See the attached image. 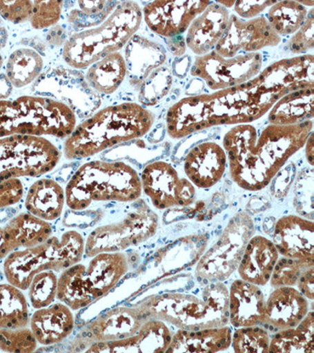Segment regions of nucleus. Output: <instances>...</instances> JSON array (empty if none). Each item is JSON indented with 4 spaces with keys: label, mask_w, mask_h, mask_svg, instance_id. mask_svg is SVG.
I'll return each instance as SVG.
<instances>
[{
    "label": "nucleus",
    "mask_w": 314,
    "mask_h": 353,
    "mask_svg": "<svg viewBox=\"0 0 314 353\" xmlns=\"http://www.w3.org/2000/svg\"><path fill=\"white\" fill-rule=\"evenodd\" d=\"M311 86H314L313 55L274 62L237 86L177 102L168 112V135L181 139L213 127L250 123L270 112L284 95Z\"/></svg>",
    "instance_id": "obj_1"
},
{
    "label": "nucleus",
    "mask_w": 314,
    "mask_h": 353,
    "mask_svg": "<svg viewBox=\"0 0 314 353\" xmlns=\"http://www.w3.org/2000/svg\"><path fill=\"white\" fill-rule=\"evenodd\" d=\"M312 129V121L288 126L271 124L259 134L249 123L234 127L224 140L233 181L244 190L264 189L306 145Z\"/></svg>",
    "instance_id": "obj_2"
},
{
    "label": "nucleus",
    "mask_w": 314,
    "mask_h": 353,
    "mask_svg": "<svg viewBox=\"0 0 314 353\" xmlns=\"http://www.w3.org/2000/svg\"><path fill=\"white\" fill-rule=\"evenodd\" d=\"M153 114L136 103L106 108L74 129L64 147L68 159L88 158L150 132Z\"/></svg>",
    "instance_id": "obj_3"
},
{
    "label": "nucleus",
    "mask_w": 314,
    "mask_h": 353,
    "mask_svg": "<svg viewBox=\"0 0 314 353\" xmlns=\"http://www.w3.org/2000/svg\"><path fill=\"white\" fill-rule=\"evenodd\" d=\"M135 309L145 321H161L186 331L224 327L230 321L229 290L224 283L215 282L197 294L153 296Z\"/></svg>",
    "instance_id": "obj_4"
},
{
    "label": "nucleus",
    "mask_w": 314,
    "mask_h": 353,
    "mask_svg": "<svg viewBox=\"0 0 314 353\" xmlns=\"http://www.w3.org/2000/svg\"><path fill=\"white\" fill-rule=\"evenodd\" d=\"M136 170L122 162L85 163L66 186V201L73 210H83L94 202H134L141 195Z\"/></svg>",
    "instance_id": "obj_5"
},
{
    "label": "nucleus",
    "mask_w": 314,
    "mask_h": 353,
    "mask_svg": "<svg viewBox=\"0 0 314 353\" xmlns=\"http://www.w3.org/2000/svg\"><path fill=\"white\" fill-rule=\"evenodd\" d=\"M141 10L134 2L119 3L101 26L75 34L66 42L63 58L68 65L84 68L121 49L141 25Z\"/></svg>",
    "instance_id": "obj_6"
},
{
    "label": "nucleus",
    "mask_w": 314,
    "mask_h": 353,
    "mask_svg": "<svg viewBox=\"0 0 314 353\" xmlns=\"http://www.w3.org/2000/svg\"><path fill=\"white\" fill-rule=\"evenodd\" d=\"M75 113L59 101L24 96L14 101L0 100V137L70 136L76 128Z\"/></svg>",
    "instance_id": "obj_7"
},
{
    "label": "nucleus",
    "mask_w": 314,
    "mask_h": 353,
    "mask_svg": "<svg viewBox=\"0 0 314 353\" xmlns=\"http://www.w3.org/2000/svg\"><path fill=\"white\" fill-rule=\"evenodd\" d=\"M88 266L75 264L62 272L57 298L72 310H78L104 297L128 272L127 256L121 252L101 253Z\"/></svg>",
    "instance_id": "obj_8"
},
{
    "label": "nucleus",
    "mask_w": 314,
    "mask_h": 353,
    "mask_svg": "<svg viewBox=\"0 0 314 353\" xmlns=\"http://www.w3.org/2000/svg\"><path fill=\"white\" fill-rule=\"evenodd\" d=\"M85 242L76 231L50 237L37 246L10 254L3 265L9 283L21 290L30 288L34 276L44 271L65 270L81 261Z\"/></svg>",
    "instance_id": "obj_9"
},
{
    "label": "nucleus",
    "mask_w": 314,
    "mask_h": 353,
    "mask_svg": "<svg viewBox=\"0 0 314 353\" xmlns=\"http://www.w3.org/2000/svg\"><path fill=\"white\" fill-rule=\"evenodd\" d=\"M158 216L144 201L117 223L97 228L88 237L84 253L88 258L101 253L121 252L150 239L158 229Z\"/></svg>",
    "instance_id": "obj_10"
},
{
    "label": "nucleus",
    "mask_w": 314,
    "mask_h": 353,
    "mask_svg": "<svg viewBox=\"0 0 314 353\" xmlns=\"http://www.w3.org/2000/svg\"><path fill=\"white\" fill-rule=\"evenodd\" d=\"M255 225L246 212L234 215L214 246L197 261L198 279L208 282H224L237 270L245 248L253 236Z\"/></svg>",
    "instance_id": "obj_11"
},
{
    "label": "nucleus",
    "mask_w": 314,
    "mask_h": 353,
    "mask_svg": "<svg viewBox=\"0 0 314 353\" xmlns=\"http://www.w3.org/2000/svg\"><path fill=\"white\" fill-rule=\"evenodd\" d=\"M58 148L41 137L12 135L0 140V182L47 174L59 163Z\"/></svg>",
    "instance_id": "obj_12"
},
{
    "label": "nucleus",
    "mask_w": 314,
    "mask_h": 353,
    "mask_svg": "<svg viewBox=\"0 0 314 353\" xmlns=\"http://www.w3.org/2000/svg\"><path fill=\"white\" fill-rule=\"evenodd\" d=\"M32 89L37 94L64 101L81 117H89L101 104L99 96L90 88L82 74L68 68H55L44 72Z\"/></svg>",
    "instance_id": "obj_13"
},
{
    "label": "nucleus",
    "mask_w": 314,
    "mask_h": 353,
    "mask_svg": "<svg viewBox=\"0 0 314 353\" xmlns=\"http://www.w3.org/2000/svg\"><path fill=\"white\" fill-rule=\"evenodd\" d=\"M262 56L259 53L239 54L226 59L216 51L199 56L191 68V75L201 78L213 90L242 84L259 73Z\"/></svg>",
    "instance_id": "obj_14"
},
{
    "label": "nucleus",
    "mask_w": 314,
    "mask_h": 353,
    "mask_svg": "<svg viewBox=\"0 0 314 353\" xmlns=\"http://www.w3.org/2000/svg\"><path fill=\"white\" fill-rule=\"evenodd\" d=\"M141 181L142 190L159 210L190 206L196 197L195 188L191 182L181 178L173 165L166 162L147 165Z\"/></svg>",
    "instance_id": "obj_15"
},
{
    "label": "nucleus",
    "mask_w": 314,
    "mask_h": 353,
    "mask_svg": "<svg viewBox=\"0 0 314 353\" xmlns=\"http://www.w3.org/2000/svg\"><path fill=\"white\" fill-rule=\"evenodd\" d=\"M145 321L135 308L117 307L102 313L79 333L68 350L86 351L95 344L128 338L138 332Z\"/></svg>",
    "instance_id": "obj_16"
},
{
    "label": "nucleus",
    "mask_w": 314,
    "mask_h": 353,
    "mask_svg": "<svg viewBox=\"0 0 314 353\" xmlns=\"http://www.w3.org/2000/svg\"><path fill=\"white\" fill-rule=\"evenodd\" d=\"M279 42L281 37L264 17L244 21L232 15L215 51L224 58L230 59L239 52L256 53L262 48L275 47Z\"/></svg>",
    "instance_id": "obj_17"
},
{
    "label": "nucleus",
    "mask_w": 314,
    "mask_h": 353,
    "mask_svg": "<svg viewBox=\"0 0 314 353\" xmlns=\"http://www.w3.org/2000/svg\"><path fill=\"white\" fill-rule=\"evenodd\" d=\"M209 4V1L152 2L144 8L145 21L148 28L159 36L179 37Z\"/></svg>",
    "instance_id": "obj_18"
},
{
    "label": "nucleus",
    "mask_w": 314,
    "mask_h": 353,
    "mask_svg": "<svg viewBox=\"0 0 314 353\" xmlns=\"http://www.w3.org/2000/svg\"><path fill=\"white\" fill-rule=\"evenodd\" d=\"M273 243L284 258L314 263L313 221L296 215L284 216L277 222Z\"/></svg>",
    "instance_id": "obj_19"
},
{
    "label": "nucleus",
    "mask_w": 314,
    "mask_h": 353,
    "mask_svg": "<svg viewBox=\"0 0 314 353\" xmlns=\"http://www.w3.org/2000/svg\"><path fill=\"white\" fill-rule=\"evenodd\" d=\"M226 158L225 150L215 142H203L193 148L184 163L188 181L201 189L214 186L225 174Z\"/></svg>",
    "instance_id": "obj_20"
},
{
    "label": "nucleus",
    "mask_w": 314,
    "mask_h": 353,
    "mask_svg": "<svg viewBox=\"0 0 314 353\" xmlns=\"http://www.w3.org/2000/svg\"><path fill=\"white\" fill-rule=\"evenodd\" d=\"M173 334L161 321H146L128 338L91 345L87 352H166Z\"/></svg>",
    "instance_id": "obj_21"
},
{
    "label": "nucleus",
    "mask_w": 314,
    "mask_h": 353,
    "mask_svg": "<svg viewBox=\"0 0 314 353\" xmlns=\"http://www.w3.org/2000/svg\"><path fill=\"white\" fill-rule=\"evenodd\" d=\"M229 314L235 327L265 323L266 301L259 286L243 280L234 281L229 292Z\"/></svg>",
    "instance_id": "obj_22"
},
{
    "label": "nucleus",
    "mask_w": 314,
    "mask_h": 353,
    "mask_svg": "<svg viewBox=\"0 0 314 353\" xmlns=\"http://www.w3.org/2000/svg\"><path fill=\"white\" fill-rule=\"evenodd\" d=\"M229 11L218 3H210L188 28L186 43L195 54L203 56L210 52L224 35Z\"/></svg>",
    "instance_id": "obj_23"
},
{
    "label": "nucleus",
    "mask_w": 314,
    "mask_h": 353,
    "mask_svg": "<svg viewBox=\"0 0 314 353\" xmlns=\"http://www.w3.org/2000/svg\"><path fill=\"white\" fill-rule=\"evenodd\" d=\"M167 59L162 45L144 37L134 35L126 46L124 61L131 84L140 85Z\"/></svg>",
    "instance_id": "obj_24"
},
{
    "label": "nucleus",
    "mask_w": 314,
    "mask_h": 353,
    "mask_svg": "<svg viewBox=\"0 0 314 353\" xmlns=\"http://www.w3.org/2000/svg\"><path fill=\"white\" fill-rule=\"evenodd\" d=\"M278 256L272 241L261 236L251 237L237 268L239 276L255 285H266L271 280Z\"/></svg>",
    "instance_id": "obj_25"
},
{
    "label": "nucleus",
    "mask_w": 314,
    "mask_h": 353,
    "mask_svg": "<svg viewBox=\"0 0 314 353\" xmlns=\"http://www.w3.org/2000/svg\"><path fill=\"white\" fill-rule=\"evenodd\" d=\"M309 304L298 290L292 287L275 288L266 301L268 325L279 330L295 327L307 315Z\"/></svg>",
    "instance_id": "obj_26"
},
{
    "label": "nucleus",
    "mask_w": 314,
    "mask_h": 353,
    "mask_svg": "<svg viewBox=\"0 0 314 353\" xmlns=\"http://www.w3.org/2000/svg\"><path fill=\"white\" fill-rule=\"evenodd\" d=\"M30 325L37 343L52 345L62 343L72 334L74 318L70 307L57 303L34 312Z\"/></svg>",
    "instance_id": "obj_27"
},
{
    "label": "nucleus",
    "mask_w": 314,
    "mask_h": 353,
    "mask_svg": "<svg viewBox=\"0 0 314 353\" xmlns=\"http://www.w3.org/2000/svg\"><path fill=\"white\" fill-rule=\"evenodd\" d=\"M52 233L48 221L30 213H22L3 228L5 247L8 254L19 248H30L47 241Z\"/></svg>",
    "instance_id": "obj_28"
},
{
    "label": "nucleus",
    "mask_w": 314,
    "mask_h": 353,
    "mask_svg": "<svg viewBox=\"0 0 314 353\" xmlns=\"http://www.w3.org/2000/svg\"><path fill=\"white\" fill-rule=\"evenodd\" d=\"M232 344V333L226 326L186 331L180 329L173 335L166 352H219Z\"/></svg>",
    "instance_id": "obj_29"
},
{
    "label": "nucleus",
    "mask_w": 314,
    "mask_h": 353,
    "mask_svg": "<svg viewBox=\"0 0 314 353\" xmlns=\"http://www.w3.org/2000/svg\"><path fill=\"white\" fill-rule=\"evenodd\" d=\"M66 192L52 179L35 182L28 192L26 208L28 213L46 221L58 219L63 212Z\"/></svg>",
    "instance_id": "obj_30"
},
{
    "label": "nucleus",
    "mask_w": 314,
    "mask_h": 353,
    "mask_svg": "<svg viewBox=\"0 0 314 353\" xmlns=\"http://www.w3.org/2000/svg\"><path fill=\"white\" fill-rule=\"evenodd\" d=\"M314 111V86L297 90L282 97L269 113L271 124L288 126L311 121Z\"/></svg>",
    "instance_id": "obj_31"
},
{
    "label": "nucleus",
    "mask_w": 314,
    "mask_h": 353,
    "mask_svg": "<svg viewBox=\"0 0 314 353\" xmlns=\"http://www.w3.org/2000/svg\"><path fill=\"white\" fill-rule=\"evenodd\" d=\"M127 75L123 56L112 53L96 62L88 72L87 82L97 92L110 94L121 86Z\"/></svg>",
    "instance_id": "obj_32"
},
{
    "label": "nucleus",
    "mask_w": 314,
    "mask_h": 353,
    "mask_svg": "<svg viewBox=\"0 0 314 353\" xmlns=\"http://www.w3.org/2000/svg\"><path fill=\"white\" fill-rule=\"evenodd\" d=\"M314 312H308L295 327L282 330L270 341L272 353L314 352Z\"/></svg>",
    "instance_id": "obj_33"
},
{
    "label": "nucleus",
    "mask_w": 314,
    "mask_h": 353,
    "mask_svg": "<svg viewBox=\"0 0 314 353\" xmlns=\"http://www.w3.org/2000/svg\"><path fill=\"white\" fill-rule=\"evenodd\" d=\"M28 321L27 300L21 289L10 283L0 284V328L26 327Z\"/></svg>",
    "instance_id": "obj_34"
},
{
    "label": "nucleus",
    "mask_w": 314,
    "mask_h": 353,
    "mask_svg": "<svg viewBox=\"0 0 314 353\" xmlns=\"http://www.w3.org/2000/svg\"><path fill=\"white\" fill-rule=\"evenodd\" d=\"M206 234L182 237L163 250L161 259L173 269H181L197 263L207 248Z\"/></svg>",
    "instance_id": "obj_35"
},
{
    "label": "nucleus",
    "mask_w": 314,
    "mask_h": 353,
    "mask_svg": "<svg viewBox=\"0 0 314 353\" xmlns=\"http://www.w3.org/2000/svg\"><path fill=\"white\" fill-rule=\"evenodd\" d=\"M43 61L42 57L30 49H20L10 55L7 74L11 84L23 88L31 83L41 75Z\"/></svg>",
    "instance_id": "obj_36"
},
{
    "label": "nucleus",
    "mask_w": 314,
    "mask_h": 353,
    "mask_svg": "<svg viewBox=\"0 0 314 353\" xmlns=\"http://www.w3.org/2000/svg\"><path fill=\"white\" fill-rule=\"evenodd\" d=\"M307 15L305 6L299 2H277L269 10L268 21L278 36H286L298 31L304 25Z\"/></svg>",
    "instance_id": "obj_37"
},
{
    "label": "nucleus",
    "mask_w": 314,
    "mask_h": 353,
    "mask_svg": "<svg viewBox=\"0 0 314 353\" xmlns=\"http://www.w3.org/2000/svg\"><path fill=\"white\" fill-rule=\"evenodd\" d=\"M173 82L168 68H157L140 85L139 101L146 106L157 105L168 94Z\"/></svg>",
    "instance_id": "obj_38"
},
{
    "label": "nucleus",
    "mask_w": 314,
    "mask_h": 353,
    "mask_svg": "<svg viewBox=\"0 0 314 353\" xmlns=\"http://www.w3.org/2000/svg\"><path fill=\"white\" fill-rule=\"evenodd\" d=\"M118 4L112 1H79L68 21L79 28L96 26L104 21Z\"/></svg>",
    "instance_id": "obj_39"
},
{
    "label": "nucleus",
    "mask_w": 314,
    "mask_h": 353,
    "mask_svg": "<svg viewBox=\"0 0 314 353\" xmlns=\"http://www.w3.org/2000/svg\"><path fill=\"white\" fill-rule=\"evenodd\" d=\"M270 341L269 334L256 326L239 328L232 337L233 350L237 353L269 352Z\"/></svg>",
    "instance_id": "obj_40"
},
{
    "label": "nucleus",
    "mask_w": 314,
    "mask_h": 353,
    "mask_svg": "<svg viewBox=\"0 0 314 353\" xmlns=\"http://www.w3.org/2000/svg\"><path fill=\"white\" fill-rule=\"evenodd\" d=\"M58 278L53 271L38 273L30 285V299L33 308L42 309L53 303L58 290Z\"/></svg>",
    "instance_id": "obj_41"
},
{
    "label": "nucleus",
    "mask_w": 314,
    "mask_h": 353,
    "mask_svg": "<svg viewBox=\"0 0 314 353\" xmlns=\"http://www.w3.org/2000/svg\"><path fill=\"white\" fill-rule=\"evenodd\" d=\"M313 265L314 263L284 257L277 260L270 280L272 287L277 288L295 285L302 273Z\"/></svg>",
    "instance_id": "obj_42"
},
{
    "label": "nucleus",
    "mask_w": 314,
    "mask_h": 353,
    "mask_svg": "<svg viewBox=\"0 0 314 353\" xmlns=\"http://www.w3.org/2000/svg\"><path fill=\"white\" fill-rule=\"evenodd\" d=\"M313 172L305 170L295 180L294 206L302 218L313 220Z\"/></svg>",
    "instance_id": "obj_43"
},
{
    "label": "nucleus",
    "mask_w": 314,
    "mask_h": 353,
    "mask_svg": "<svg viewBox=\"0 0 314 353\" xmlns=\"http://www.w3.org/2000/svg\"><path fill=\"white\" fill-rule=\"evenodd\" d=\"M37 341L31 330L0 328V350L7 352H32Z\"/></svg>",
    "instance_id": "obj_44"
},
{
    "label": "nucleus",
    "mask_w": 314,
    "mask_h": 353,
    "mask_svg": "<svg viewBox=\"0 0 314 353\" xmlns=\"http://www.w3.org/2000/svg\"><path fill=\"white\" fill-rule=\"evenodd\" d=\"M63 3L61 1H36L33 3L31 24L37 30L52 26L61 18Z\"/></svg>",
    "instance_id": "obj_45"
},
{
    "label": "nucleus",
    "mask_w": 314,
    "mask_h": 353,
    "mask_svg": "<svg viewBox=\"0 0 314 353\" xmlns=\"http://www.w3.org/2000/svg\"><path fill=\"white\" fill-rule=\"evenodd\" d=\"M313 9H311L307 18L300 30L291 38L288 43V48L291 53L301 54L307 50L313 48Z\"/></svg>",
    "instance_id": "obj_46"
},
{
    "label": "nucleus",
    "mask_w": 314,
    "mask_h": 353,
    "mask_svg": "<svg viewBox=\"0 0 314 353\" xmlns=\"http://www.w3.org/2000/svg\"><path fill=\"white\" fill-rule=\"evenodd\" d=\"M33 3L30 1H0V14L6 20L22 23L31 19Z\"/></svg>",
    "instance_id": "obj_47"
},
{
    "label": "nucleus",
    "mask_w": 314,
    "mask_h": 353,
    "mask_svg": "<svg viewBox=\"0 0 314 353\" xmlns=\"http://www.w3.org/2000/svg\"><path fill=\"white\" fill-rule=\"evenodd\" d=\"M24 194V186L19 179L0 182V208L18 203Z\"/></svg>",
    "instance_id": "obj_48"
},
{
    "label": "nucleus",
    "mask_w": 314,
    "mask_h": 353,
    "mask_svg": "<svg viewBox=\"0 0 314 353\" xmlns=\"http://www.w3.org/2000/svg\"><path fill=\"white\" fill-rule=\"evenodd\" d=\"M276 1H237L236 12L244 19H253L259 15L266 8L272 7Z\"/></svg>",
    "instance_id": "obj_49"
},
{
    "label": "nucleus",
    "mask_w": 314,
    "mask_h": 353,
    "mask_svg": "<svg viewBox=\"0 0 314 353\" xmlns=\"http://www.w3.org/2000/svg\"><path fill=\"white\" fill-rule=\"evenodd\" d=\"M298 288L300 292L305 298L311 300L314 299V265L308 268L302 273L299 278Z\"/></svg>",
    "instance_id": "obj_50"
},
{
    "label": "nucleus",
    "mask_w": 314,
    "mask_h": 353,
    "mask_svg": "<svg viewBox=\"0 0 314 353\" xmlns=\"http://www.w3.org/2000/svg\"><path fill=\"white\" fill-rule=\"evenodd\" d=\"M186 45V43L184 38L179 37L170 38V41L168 43L170 52L176 56H181L185 53Z\"/></svg>",
    "instance_id": "obj_51"
},
{
    "label": "nucleus",
    "mask_w": 314,
    "mask_h": 353,
    "mask_svg": "<svg viewBox=\"0 0 314 353\" xmlns=\"http://www.w3.org/2000/svg\"><path fill=\"white\" fill-rule=\"evenodd\" d=\"M8 77L0 75V99L8 98L12 90V86Z\"/></svg>",
    "instance_id": "obj_52"
},
{
    "label": "nucleus",
    "mask_w": 314,
    "mask_h": 353,
    "mask_svg": "<svg viewBox=\"0 0 314 353\" xmlns=\"http://www.w3.org/2000/svg\"><path fill=\"white\" fill-rule=\"evenodd\" d=\"M306 158L308 162L313 166V159H314V152H313V132L310 134L309 138H308L306 142Z\"/></svg>",
    "instance_id": "obj_53"
},
{
    "label": "nucleus",
    "mask_w": 314,
    "mask_h": 353,
    "mask_svg": "<svg viewBox=\"0 0 314 353\" xmlns=\"http://www.w3.org/2000/svg\"><path fill=\"white\" fill-rule=\"evenodd\" d=\"M188 62H190V61H188V57H186L185 59H181L179 61L176 62L175 66H180V68H175L177 75L179 77L180 76L181 70H184L185 74L187 72Z\"/></svg>",
    "instance_id": "obj_54"
},
{
    "label": "nucleus",
    "mask_w": 314,
    "mask_h": 353,
    "mask_svg": "<svg viewBox=\"0 0 314 353\" xmlns=\"http://www.w3.org/2000/svg\"><path fill=\"white\" fill-rule=\"evenodd\" d=\"M9 254L5 247V243L3 236V228L0 226V261L7 258Z\"/></svg>",
    "instance_id": "obj_55"
},
{
    "label": "nucleus",
    "mask_w": 314,
    "mask_h": 353,
    "mask_svg": "<svg viewBox=\"0 0 314 353\" xmlns=\"http://www.w3.org/2000/svg\"><path fill=\"white\" fill-rule=\"evenodd\" d=\"M6 41V32L3 28H0V47L3 46Z\"/></svg>",
    "instance_id": "obj_56"
},
{
    "label": "nucleus",
    "mask_w": 314,
    "mask_h": 353,
    "mask_svg": "<svg viewBox=\"0 0 314 353\" xmlns=\"http://www.w3.org/2000/svg\"><path fill=\"white\" fill-rule=\"evenodd\" d=\"M236 1H219V4L222 6V7L226 8H231L234 4H235Z\"/></svg>",
    "instance_id": "obj_57"
},
{
    "label": "nucleus",
    "mask_w": 314,
    "mask_h": 353,
    "mask_svg": "<svg viewBox=\"0 0 314 353\" xmlns=\"http://www.w3.org/2000/svg\"><path fill=\"white\" fill-rule=\"evenodd\" d=\"M3 65V58H2V56L0 55V68H1Z\"/></svg>",
    "instance_id": "obj_58"
}]
</instances>
